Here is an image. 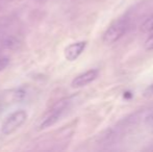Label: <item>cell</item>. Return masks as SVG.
I'll use <instances>...</instances> for the list:
<instances>
[{
    "instance_id": "obj_9",
    "label": "cell",
    "mask_w": 153,
    "mask_h": 152,
    "mask_svg": "<svg viewBox=\"0 0 153 152\" xmlns=\"http://www.w3.org/2000/svg\"><path fill=\"white\" fill-rule=\"evenodd\" d=\"M146 122H147L149 125L153 126V113L152 114H150L147 118H146Z\"/></svg>"
},
{
    "instance_id": "obj_3",
    "label": "cell",
    "mask_w": 153,
    "mask_h": 152,
    "mask_svg": "<svg viewBox=\"0 0 153 152\" xmlns=\"http://www.w3.org/2000/svg\"><path fill=\"white\" fill-rule=\"evenodd\" d=\"M87 44L88 43L85 41H80V42L73 43V44H70L69 46H67L64 52L67 61L74 62L75 59H78L81 53L83 52V50L85 49Z\"/></svg>"
},
{
    "instance_id": "obj_8",
    "label": "cell",
    "mask_w": 153,
    "mask_h": 152,
    "mask_svg": "<svg viewBox=\"0 0 153 152\" xmlns=\"http://www.w3.org/2000/svg\"><path fill=\"white\" fill-rule=\"evenodd\" d=\"M8 64H10V59H6V57L0 59V72L3 71V70L8 66Z\"/></svg>"
},
{
    "instance_id": "obj_6",
    "label": "cell",
    "mask_w": 153,
    "mask_h": 152,
    "mask_svg": "<svg viewBox=\"0 0 153 152\" xmlns=\"http://www.w3.org/2000/svg\"><path fill=\"white\" fill-rule=\"evenodd\" d=\"M141 30L143 33H153V16L147 18L141 25Z\"/></svg>"
},
{
    "instance_id": "obj_1",
    "label": "cell",
    "mask_w": 153,
    "mask_h": 152,
    "mask_svg": "<svg viewBox=\"0 0 153 152\" xmlns=\"http://www.w3.org/2000/svg\"><path fill=\"white\" fill-rule=\"evenodd\" d=\"M127 26H128L127 19L120 18L118 20H116L105 30V33H103L102 40L104 42V44L111 45V44H115L116 42H118L125 35V33L127 30Z\"/></svg>"
},
{
    "instance_id": "obj_5",
    "label": "cell",
    "mask_w": 153,
    "mask_h": 152,
    "mask_svg": "<svg viewBox=\"0 0 153 152\" xmlns=\"http://www.w3.org/2000/svg\"><path fill=\"white\" fill-rule=\"evenodd\" d=\"M66 105H67V102L62 101L61 103H59V105L57 106L56 108H54L53 112L51 113V114L49 115L48 117H47L46 119L42 122V123H41L40 129H45V128L50 127V126L54 125V124L59 121V117H61L62 112H64V110L66 108Z\"/></svg>"
},
{
    "instance_id": "obj_2",
    "label": "cell",
    "mask_w": 153,
    "mask_h": 152,
    "mask_svg": "<svg viewBox=\"0 0 153 152\" xmlns=\"http://www.w3.org/2000/svg\"><path fill=\"white\" fill-rule=\"evenodd\" d=\"M27 113L24 110H18L10 114L4 120L1 126V132L4 136H8L16 131L17 129L21 127L25 121L27 120Z\"/></svg>"
},
{
    "instance_id": "obj_7",
    "label": "cell",
    "mask_w": 153,
    "mask_h": 152,
    "mask_svg": "<svg viewBox=\"0 0 153 152\" xmlns=\"http://www.w3.org/2000/svg\"><path fill=\"white\" fill-rule=\"evenodd\" d=\"M144 47L146 50H153V35L149 36L147 40L144 43Z\"/></svg>"
},
{
    "instance_id": "obj_4",
    "label": "cell",
    "mask_w": 153,
    "mask_h": 152,
    "mask_svg": "<svg viewBox=\"0 0 153 152\" xmlns=\"http://www.w3.org/2000/svg\"><path fill=\"white\" fill-rule=\"evenodd\" d=\"M98 74H99V71L97 69H91L87 72H83V73L79 74L78 76H76L73 79L71 85H72V87H85V85L93 82V81L98 77Z\"/></svg>"
},
{
    "instance_id": "obj_10",
    "label": "cell",
    "mask_w": 153,
    "mask_h": 152,
    "mask_svg": "<svg viewBox=\"0 0 153 152\" xmlns=\"http://www.w3.org/2000/svg\"><path fill=\"white\" fill-rule=\"evenodd\" d=\"M151 91H152V93H153V85H151Z\"/></svg>"
}]
</instances>
